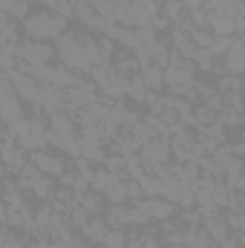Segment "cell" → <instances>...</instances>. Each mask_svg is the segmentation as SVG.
<instances>
[{"label":"cell","mask_w":245,"mask_h":248,"mask_svg":"<svg viewBox=\"0 0 245 248\" xmlns=\"http://www.w3.org/2000/svg\"><path fill=\"white\" fill-rule=\"evenodd\" d=\"M101 196H104L110 205H124V202L130 199V193H127V182H124V179H122V182H116L113 187H107Z\"/></svg>","instance_id":"cell-20"},{"label":"cell","mask_w":245,"mask_h":248,"mask_svg":"<svg viewBox=\"0 0 245 248\" xmlns=\"http://www.w3.org/2000/svg\"><path fill=\"white\" fill-rule=\"evenodd\" d=\"M168 156H170V144H168V139H165V136H153V139H147V141L138 147V159H141V165H144V168L165 165V162H168Z\"/></svg>","instance_id":"cell-4"},{"label":"cell","mask_w":245,"mask_h":248,"mask_svg":"<svg viewBox=\"0 0 245 248\" xmlns=\"http://www.w3.org/2000/svg\"><path fill=\"white\" fill-rule=\"evenodd\" d=\"M162 199H168L170 205H182V208H190V205H196L193 202V187L182 182V179H176V176H170L168 182H162Z\"/></svg>","instance_id":"cell-7"},{"label":"cell","mask_w":245,"mask_h":248,"mask_svg":"<svg viewBox=\"0 0 245 248\" xmlns=\"http://www.w3.org/2000/svg\"><path fill=\"white\" fill-rule=\"evenodd\" d=\"M225 66H228L231 75H240V72H243V41H240V38H234V44L228 46V52H225Z\"/></svg>","instance_id":"cell-13"},{"label":"cell","mask_w":245,"mask_h":248,"mask_svg":"<svg viewBox=\"0 0 245 248\" xmlns=\"http://www.w3.org/2000/svg\"><path fill=\"white\" fill-rule=\"evenodd\" d=\"M144 208H147L150 219H162V222H168V219L173 217V208H176V205H170L168 199L156 196V199H144Z\"/></svg>","instance_id":"cell-11"},{"label":"cell","mask_w":245,"mask_h":248,"mask_svg":"<svg viewBox=\"0 0 245 248\" xmlns=\"http://www.w3.org/2000/svg\"><path fill=\"white\" fill-rule=\"evenodd\" d=\"M32 193H35V199L38 202H49L52 196H55V182H52V176H38L35 182H32V187H29Z\"/></svg>","instance_id":"cell-15"},{"label":"cell","mask_w":245,"mask_h":248,"mask_svg":"<svg viewBox=\"0 0 245 248\" xmlns=\"http://www.w3.org/2000/svg\"><path fill=\"white\" fill-rule=\"evenodd\" d=\"M104 231H107V222H104V217H101V214H98V217H90V219L84 222V228H81L84 240H92V243H101Z\"/></svg>","instance_id":"cell-12"},{"label":"cell","mask_w":245,"mask_h":248,"mask_svg":"<svg viewBox=\"0 0 245 248\" xmlns=\"http://www.w3.org/2000/svg\"><path fill=\"white\" fill-rule=\"evenodd\" d=\"M23 248H58V243H49V240H32V243H23Z\"/></svg>","instance_id":"cell-24"},{"label":"cell","mask_w":245,"mask_h":248,"mask_svg":"<svg viewBox=\"0 0 245 248\" xmlns=\"http://www.w3.org/2000/svg\"><path fill=\"white\" fill-rule=\"evenodd\" d=\"M3 176H6V165L0 162V179H3Z\"/></svg>","instance_id":"cell-26"},{"label":"cell","mask_w":245,"mask_h":248,"mask_svg":"<svg viewBox=\"0 0 245 248\" xmlns=\"http://www.w3.org/2000/svg\"><path fill=\"white\" fill-rule=\"evenodd\" d=\"M0 119H3V124H12L17 119H23V104H20L17 95H3L0 98Z\"/></svg>","instance_id":"cell-10"},{"label":"cell","mask_w":245,"mask_h":248,"mask_svg":"<svg viewBox=\"0 0 245 248\" xmlns=\"http://www.w3.org/2000/svg\"><path fill=\"white\" fill-rule=\"evenodd\" d=\"M138 78L144 81V87H147V90H159V87L165 84V72H162V66H156V63H147V66H141Z\"/></svg>","instance_id":"cell-16"},{"label":"cell","mask_w":245,"mask_h":248,"mask_svg":"<svg viewBox=\"0 0 245 248\" xmlns=\"http://www.w3.org/2000/svg\"><path fill=\"white\" fill-rule=\"evenodd\" d=\"M69 29V20H63L61 15L49 12V9H35L23 17V32L29 41H55L61 32Z\"/></svg>","instance_id":"cell-1"},{"label":"cell","mask_w":245,"mask_h":248,"mask_svg":"<svg viewBox=\"0 0 245 248\" xmlns=\"http://www.w3.org/2000/svg\"><path fill=\"white\" fill-rule=\"evenodd\" d=\"M101 246L104 248H124L127 246V234H124V228H107L104 237H101Z\"/></svg>","instance_id":"cell-22"},{"label":"cell","mask_w":245,"mask_h":248,"mask_svg":"<svg viewBox=\"0 0 245 248\" xmlns=\"http://www.w3.org/2000/svg\"><path fill=\"white\" fill-rule=\"evenodd\" d=\"M138 187H141V196H147V199H156V196H162V179L159 176H150V173H141L138 179Z\"/></svg>","instance_id":"cell-17"},{"label":"cell","mask_w":245,"mask_h":248,"mask_svg":"<svg viewBox=\"0 0 245 248\" xmlns=\"http://www.w3.org/2000/svg\"><path fill=\"white\" fill-rule=\"evenodd\" d=\"M116 182H122V173H116V170H101V168H92V173H90V187H92L95 193H104L107 187H113Z\"/></svg>","instance_id":"cell-9"},{"label":"cell","mask_w":245,"mask_h":248,"mask_svg":"<svg viewBox=\"0 0 245 248\" xmlns=\"http://www.w3.org/2000/svg\"><path fill=\"white\" fill-rule=\"evenodd\" d=\"M32 110L35 113H46V116L63 110V90H58V87H41L38 104H32Z\"/></svg>","instance_id":"cell-8"},{"label":"cell","mask_w":245,"mask_h":248,"mask_svg":"<svg viewBox=\"0 0 245 248\" xmlns=\"http://www.w3.org/2000/svg\"><path fill=\"white\" fill-rule=\"evenodd\" d=\"M165 20H168V23L176 20V26L184 20V6L179 0H165Z\"/></svg>","instance_id":"cell-23"},{"label":"cell","mask_w":245,"mask_h":248,"mask_svg":"<svg viewBox=\"0 0 245 248\" xmlns=\"http://www.w3.org/2000/svg\"><path fill=\"white\" fill-rule=\"evenodd\" d=\"M162 72H165V84H170V87L193 84V78H196L193 61L190 58H179V55H170V61H168V66Z\"/></svg>","instance_id":"cell-3"},{"label":"cell","mask_w":245,"mask_h":248,"mask_svg":"<svg viewBox=\"0 0 245 248\" xmlns=\"http://www.w3.org/2000/svg\"><path fill=\"white\" fill-rule=\"evenodd\" d=\"M90 3V9L101 17V20H107V23H116V6L110 3V0H87Z\"/></svg>","instance_id":"cell-19"},{"label":"cell","mask_w":245,"mask_h":248,"mask_svg":"<svg viewBox=\"0 0 245 248\" xmlns=\"http://www.w3.org/2000/svg\"><path fill=\"white\" fill-rule=\"evenodd\" d=\"M104 222H107V228H124V225H130L127 222V205H110L104 211Z\"/></svg>","instance_id":"cell-18"},{"label":"cell","mask_w":245,"mask_h":248,"mask_svg":"<svg viewBox=\"0 0 245 248\" xmlns=\"http://www.w3.org/2000/svg\"><path fill=\"white\" fill-rule=\"evenodd\" d=\"M17 55L20 61L32 63V66H46L55 58V49L44 41H26V44H17Z\"/></svg>","instance_id":"cell-5"},{"label":"cell","mask_w":245,"mask_h":248,"mask_svg":"<svg viewBox=\"0 0 245 248\" xmlns=\"http://www.w3.org/2000/svg\"><path fill=\"white\" fill-rule=\"evenodd\" d=\"M17 44H6L3 49H0V72H12L15 69V63H17Z\"/></svg>","instance_id":"cell-21"},{"label":"cell","mask_w":245,"mask_h":248,"mask_svg":"<svg viewBox=\"0 0 245 248\" xmlns=\"http://www.w3.org/2000/svg\"><path fill=\"white\" fill-rule=\"evenodd\" d=\"M0 12L9 20H23L29 15V0H0Z\"/></svg>","instance_id":"cell-14"},{"label":"cell","mask_w":245,"mask_h":248,"mask_svg":"<svg viewBox=\"0 0 245 248\" xmlns=\"http://www.w3.org/2000/svg\"><path fill=\"white\" fill-rule=\"evenodd\" d=\"M26 159H29V165L38 170V173H44V176H61L63 170H66V162H63V156H52V153H46V150H32V153H26Z\"/></svg>","instance_id":"cell-6"},{"label":"cell","mask_w":245,"mask_h":248,"mask_svg":"<svg viewBox=\"0 0 245 248\" xmlns=\"http://www.w3.org/2000/svg\"><path fill=\"white\" fill-rule=\"evenodd\" d=\"M98 98V90L92 87V84H78V87H66L63 90V110L69 113V116H75L78 110H84L87 104H92Z\"/></svg>","instance_id":"cell-2"},{"label":"cell","mask_w":245,"mask_h":248,"mask_svg":"<svg viewBox=\"0 0 245 248\" xmlns=\"http://www.w3.org/2000/svg\"><path fill=\"white\" fill-rule=\"evenodd\" d=\"M0 225H6V202H3V196H0Z\"/></svg>","instance_id":"cell-25"}]
</instances>
